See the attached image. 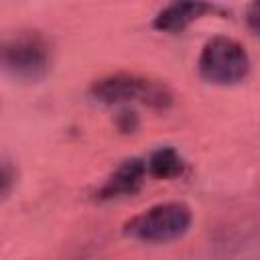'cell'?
Instances as JSON below:
<instances>
[{
  "label": "cell",
  "instance_id": "6da1fadb",
  "mask_svg": "<svg viewBox=\"0 0 260 260\" xmlns=\"http://www.w3.org/2000/svg\"><path fill=\"white\" fill-rule=\"evenodd\" d=\"M89 95L104 106L142 104L154 110H167L175 102V93L165 81L128 71H116L93 79Z\"/></svg>",
  "mask_w": 260,
  "mask_h": 260
},
{
  "label": "cell",
  "instance_id": "9c48e42d",
  "mask_svg": "<svg viewBox=\"0 0 260 260\" xmlns=\"http://www.w3.org/2000/svg\"><path fill=\"white\" fill-rule=\"evenodd\" d=\"M14 183H16V171L12 169L10 160L4 158L2 160V171H0V193H2V199H6L10 195Z\"/></svg>",
  "mask_w": 260,
  "mask_h": 260
},
{
  "label": "cell",
  "instance_id": "7a4b0ae2",
  "mask_svg": "<svg viewBox=\"0 0 260 260\" xmlns=\"http://www.w3.org/2000/svg\"><path fill=\"white\" fill-rule=\"evenodd\" d=\"M193 223V211L183 201H165L142 209L122 223V234L144 244H165L183 238Z\"/></svg>",
  "mask_w": 260,
  "mask_h": 260
},
{
  "label": "cell",
  "instance_id": "52a82bcc",
  "mask_svg": "<svg viewBox=\"0 0 260 260\" xmlns=\"http://www.w3.org/2000/svg\"><path fill=\"white\" fill-rule=\"evenodd\" d=\"M146 169H148V177L169 181V179H179L185 173L187 162L179 154L177 148H173V146H158L146 158Z\"/></svg>",
  "mask_w": 260,
  "mask_h": 260
},
{
  "label": "cell",
  "instance_id": "30bf717a",
  "mask_svg": "<svg viewBox=\"0 0 260 260\" xmlns=\"http://www.w3.org/2000/svg\"><path fill=\"white\" fill-rule=\"evenodd\" d=\"M244 20H246V26L250 28V32L260 37V0L248 2L246 12H244Z\"/></svg>",
  "mask_w": 260,
  "mask_h": 260
},
{
  "label": "cell",
  "instance_id": "8992f818",
  "mask_svg": "<svg viewBox=\"0 0 260 260\" xmlns=\"http://www.w3.org/2000/svg\"><path fill=\"white\" fill-rule=\"evenodd\" d=\"M146 177H148V169H146L144 158H138V156L126 158L98 187L95 199L98 201H114V199H122V197H132L142 189Z\"/></svg>",
  "mask_w": 260,
  "mask_h": 260
},
{
  "label": "cell",
  "instance_id": "ba28073f",
  "mask_svg": "<svg viewBox=\"0 0 260 260\" xmlns=\"http://www.w3.org/2000/svg\"><path fill=\"white\" fill-rule=\"evenodd\" d=\"M138 124H140V120H138V114L134 112V110H120L118 112V116H116V126H118V130L120 132H124V134H130V132H134L136 128H138Z\"/></svg>",
  "mask_w": 260,
  "mask_h": 260
},
{
  "label": "cell",
  "instance_id": "3957f363",
  "mask_svg": "<svg viewBox=\"0 0 260 260\" xmlns=\"http://www.w3.org/2000/svg\"><path fill=\"white\" fill-rule=\"evenodd\" d=\"M51 45L39 30H18L2 43V69L16 81L37 83L51 69Z\"/></svg>",
  "mask_w": 260,
  "mask_h": 260
},
{
  "label": "cell",
  "instance_id": "277c9868",
  "mask_svg": "<svg viewBox=\"0 0 260 260\" xmlns=\"http://www.w3.org/2000/svg\"><path fill=\"white\" fill-rule=\"evenodd\" d=\"M250 55L244 45L232 37H211L199 57L197 73L211 85H236L250 73Z\"/></svg>",
  "mask_w": 260,
  "mask_h": 260
},
{
  "label": "cell",
  "instance_id": "5b68a950",
  "mask_svg": "<svg viewBox=\"0 0 260 260\" xmlns=\"http://www.w3.org/2000/svg\"><path fill=\"white\" fill-rule=\"evenodd\" d=\"M225 12L209 0H171L152 18V28L167 35H179L205 16H223Z\"/></svg>",
  "mask_w": 260,
  "mask_h": 260
}]
</instances>
